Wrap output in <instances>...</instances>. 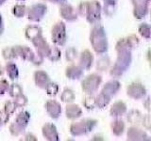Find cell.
Masks as SVG:
<instances>
[{
    "instance_id": "obj_3",
    "label": "cell",
    "mask_w": 151,
    "mask_h": 141,
    "mask_svg": "<svg viewBox=\"0 0 151 141\" xmlns=\"http://www.w3.org/2000/svg\"><path fill=\"white\" fill-rule=\"evenodd\" d=\"M101 11L102 7L100 3L96 0H92L80 3L77 11L78 15L85 17L89 24L96 25L101 20Z\"/></svg>"
},
{
    "instance_id": "obj_49",
    "label": "cell",
    "mask_w": 151,
    "mask_h": 141,
    "mask_svg": "<svg viewBox=\"0 0 151 141\" xmlns=\"http://www.w3.org/2000/svg\"><path fill=\"white\" fill-rule=\"evenodd\" d=\"M19 1H25V0H19Z\"/></svg>"
},
{
    "instance_id": "obj_29",
    "label": "cell",
    "mask_w": 151,
    "mask_h": 141,
    "mask_svg": "<svg viewBox=\"0 0 151 141\" xmlns=\"http://www.w3.org/2000/svg\"><path fill=\"white\" fill-rule=\"evenodd\" d=\"M75 93L71 88H65L63 92L61 93V96H60V100L61 102L66 103H73L75 100Z\"/></svg>"
},
{
    "instance_id": "obj_24",
    "label": "cell",
    "mask_w": 151,
    "mask_h": 141,
    "mask_svg": "<svg viewBox=\"0 0 151 141\" xmlns=\"http://www.w3.org/2000/svg\"><path fill=\"white\" fill-rule=\"evenodd\" d=\"M5 70H6V72L9 75V77L11 80H15L19 77V70H18V68L17 66L12 63V62H8L6 64V67H5Z\"/></svg>"
},
{
    "instance_id": "obj_7",
    "label": "cell",
    "mask_w": 151,
    "mask_h": 141,
    "mask_svg": "<svg viewBox=\"0 0 151 141\" xmlns=\"http://www.w3.org/2000/svg\"><path fill=\"white\" fill-rule=\"evenodd\" d=\"M14 50L16 58H21L26 61H30L34 65H41L44 61V58H41L40 56L33 53V51L27 46H22V45H16L12 46Z\"/></svg>"
},
{
    "instance_id": "obj_13",
    "label": "cell",
    "mask_w": 151,
    "mask_h": 141,
    "mask_svg": "<svg viewBox=\"0 0 151 141\" xmlns=\"http://www.w3.org/2000/svg\"><path fill=\"white\" fill-rule=\"evenodd\" d=\"M60 14L64 20L68 22H74L78 19V14L77 9H76L72 5L63 3L60 7Z\"/></svg>"
},
{
    "instance_id": "obj_38",
    "label": "cell",
    "mask_w": 151,
    "mask_h": 141,
    "mask_svg": "<svg viewBox=\"0 0 151 141\" xmlns=\"http://www.w3.org/2000/svg\"><path fill=\"white\" fill-rule=\"evenodd\" d=\"M65 56H66V59H67L69 62H73L78 56V51L76 50L74 47H70V48L66 50Z\"/></svg>"
},
{
    "instance_id": "obj_8",
    "label": "cell",
    "mask_w": 151,
    "mask_h": 141,
    "mask_svg": "<svg viewBox=\"0 0 151 141\" xmlns=\"http://www.w3.org/2000/svg\"><path fill=\"white\" fill-rule=\"evenodd\" d=\"M101 82H102V77L100 75L96 73H92L82 80L81 88L86 94L92 95V94L97 91L99 86L101 85Z\"/></svg>"
},
{
    "instance_id": "obj_12",
    "label": "cell",
    "mask_w": 151,
    "mask_h": 141,
    "mask_svg": "<svg viewBox=\"0 0 151 141\" xmlns=\"http://www.w3.org/2000/svg\"><path fill=\"white\" fill-rule=\"evenodd\" d=\"M133 5V15L136 19H143L148 13L150 0H131Z\"/></svg>"
},
{
    "instance_id": "obj_32",
    "label": "cell",
    "mask_w": 151,
    "mask_h": 141,
    "mask_svg": "<svg viewBox=\"0 0 151 141\" xmlns=\"http://www.w3.org/2000/svg\"><path fill=\"white\" fill-rule=\"evenodd\" d=\"M138 32L139 34L145 38V39L148 40L150 39V26L148 24H141L138 27Z\"/></svg>"
},
{
    "instance_id": "obj_30",
    "label": "cell",
    "mask_w": 151,
    "mask_h": 141,
    "mask_svg": "<svg viewBox=\"0 0 151 141\" xmlns=\"http://www.w3.org/2000/svg\"><path fill=\"white\" fill-rule=\"evenodd\" d=\"M27 8L25 5H15L12 8V14L17 18H22L27 14Z\"/></svg>"
},
{
    "instance_id": "obj_19",
    "label": "cell",
    "mask_w": 151,
    "mask_h": 141,
    "mask_svg": "<svg viewBox=\"0 0 151 141\" xmlns=\"http://www.w3.org/2000/svg\"><path fill=\"white\" fill-rule=\"evenodd\" d=\"M93 56L89 50H84L82 51V53L80 54L79 56V63L78 65L81 67L83 70H90L93 65Z\"/></svg>"
},
{
    "instance_id": "obj_9",
    "label": "cell",
    "mask_w": 151,
    "mask_h": 141,
    "mask_svg": "<svg viewBox=\"0 0 151 141\" xmlns=\"http://www.w3.org/2000/svg\"><path fill=\"white\" fill-rule=\"evenodd\" d=\"M52 41L58 46H64L67 40L66 35V26L63 22H58L52 27L51 31Z\"/></svg>"
},
{
    "instance_id": "obj_5",
    "label": "cell",
    "mask_w": 151,
    "mask_h": 141,
    "mask_svg": "<svg viewBox=\"0 0 151 141\" xmlns=\"http://www.w3.org/2000/svg\"><path fill=\"white\" fill-rule=\"evenodd\" d=\"M97 120L93 119H85L78 122H74L70 126V134L73 136H80L89 134L97 125Z\"/></svg>"
},
{
    "instance_id": "obj_47",
    "label": "cell",
    "mask_w": 151,
    "mask_h": 141,
    "mask_svg": "<svg viewBox=\"0 0 151 141\" xmlns=\"http://www.w3.org/2000/svg\"><path fill=\"white\" fill-rule=\"evenodd\" d=\"M3 125H5V124H4V122L2 121V120H1V118H0V128H1V127H2Z\"/></svg>"
},
{
    "instance_id": "obj_25",
    "label": "cell",
    "mask_w": 151,
    "mask_h": 141,
    "mask_svg": "<svg viewBox=\"0 0 151 141\" xmlns=\"http://www.w3.org/2000/svg\"><path fill=\"white\" fill-rule=\"evenodd\" d=\"M142 120H143V115L139 110H131L127 115V120L131 124L138 125L142 122Z\"/></svg>"
},
{
    "instance_id": "obj_26",
    "label": "cell",
    "mask_w": 151,
    "mask_h": 141,
    "mask_svg": "<svg viewBox=\"0 0 151 141\" xmlns=\"http://www.w3.org/2000/svg\"><path fill=\"white\" fill-rule=\"evenodd\" d=\"M111 99L108 95H106L105 93L100 92L98 95L96 97V106H97L98 108H104L106 107L109 103L111 102Z\"/></svg>"
},
{
    "instance_id": "obj_23",
    "label": "cell",
    "mask_w": 151,
    "mask_h": 141,
    "mask_svg": "<svg viewBox=\"0 0 151 141\" xmlns=\"http://www.w3.org/2000/svg\"><path fill=\"white\" fill-rule=\"evenodd\" d=\"M111 128L113 135L116 136H120L125 131V122L121 120H115L111 122Z\"/></svg>"
},
{
    "instance_id": "obj_6",
    "label": "cell",
    "mask_w": 151,
    "mask_h": 141,
    "mask_svg": "<svg viewBox=\"0 0 151 141\" xmlns=\"http://www.w3.org/2000/svg\"><path fill=\"white\" fill-rule=\"evenodd\" d=\"M30 120V114L27 111H21L16 119L9 125V132L13 136H19L25 132L28 121Z\"/></svg>"
},
{
    "instance_id": "obj_44",
    "label": "cell",
    "mask_w": 151,
    "mask_h": 141,
    "mask_svg": "<svg viewBox=\"0 0 151 141\" xmlns=\"http://www.w3.org/2000/svg\"><path fill=\"white\" fill-rule=\"evenodd\" d=\"M44 1H48V2L55 3V4H63L66 2V0H44Z\"/></svg>"
},
{
    "instance_id": "obj_36",
    "label": "cell",
    "mask_w": 151,
    "mask_h": 141,
    "mask_svg": "<svg viewBox=\"0 0 151 141\" xmlns=\"http://www.w3.org/2000/svg\"><path fill=\"white\" fill-rule=\"evenodd\" d=\"M16 108H17V106H16L15 103H14L13 101H8V102L5 103L3 110H4L5 112H6L8 115L12 116V115L13 114V113L15 112Z\"/></svg>"
},
{
    "instance_id": "obj_41",
    "label": "cell",
    "mask_w": 151,
    "mask_h": 141,
    "mask_svg": "<svg viewBox=\"0 0 151 141\" xmlns=\"http://www.w3.org/2000/svg\"><path fill=\"white\" fill-rule=\"evenodd\" d=\"M142 124L146 130H150L151 128V120H150V116L149 114H146L145 116H143V120H142Z\"/></svg>"
},
{
    "instance_id": "obj_46",
    "label": "cell",
    "mask_w": 151,
    "mask_h": 141,
    "mask_svg": "<svg viewBox=\"0 0 151 141\" xmlns=\"http://www.w3.org/2000/svg\"><path fill=\"white\" fill-rule=\"evenodd\" d=\"M4 68H3V66L1 65V64H0V76H2V75H3V73H4Z\"/></svg>"
},
{
    "instance_id": "obj_16",
    "label": "cell",
    "mask_w": 151,
    "mask_h": 141,
    "mask_svg": "<svg viewBox=\"0 0 151 141\" xmlns=\"http://www.w3.org/2000/svg\"><path fill=\"white\" fill-rule=\"evenodd\" d=\"M34 82L38 88L45 89L47 86L51 83V80L48 74L44 70H36L34 73Z\"/></svg>"
},
{
    "instance_id": "obj_45",
    "label": "cell",
    "mask_w": 151,
    "mask_h": 141,
    "mask_svg": "<svg viewBox=\"0 0 151 141\" xmlns=\"http://www.w3.org/2000/svg\"><path fill=\"white\" fill-rule=\"evenodd\" d=\"M149 102H150V99L149 98H147V99H146V101H145V103H144V105L145 106V108H146V109H147V110H149L150 109V106H149Z\"/></svg>"
},
{
    "instance_id": "obj_10",
    "label": "cell",
    "mask_w": 151,
    "mask_h": 141,
    "mask_svg": "<svg viewBox=\"0 0 151 141\" xmlns=\"http://www.w3.org/2000/svg\"><path fill=\"white\" fill-rule=\"evenodd\" d=\"M46 11H47V7L45 4H42V3L34 4L27 9V19L30 22L38 23L44 18Z\"/></svg>"
},
{
    "instance_id": "obj_11",
    "label": "cell",
    "mask_w": 151,
    "mask_h": 141,
    "mask_svg": "<svg viewBox=\"0 0 151 141\" xmlns=\"http://www.w3.org/2000/svg\"><path fill=\"white\" fill-rule=\"evenodd\" d=\"M127 96L134 100H140L146 94V88L141 82H133L127 88Z\"/></svg>"
},
{
    "instance_id": "obj_34",
    "label": "cell",
    "mask_w": 151,
    "mask_h": 141,
    "mask_svg": "<svg viewBox=\"0 0 151 141\" xmlns=\"http://www.w3.org/2000/svg\"><path fill=\"white\" fill-rule=\"evenodd\" d=\"M60 56H61V53H60V50L58 48L57 46H51V50H50V53L47 56V58H48L50 61H58L60 58Z\"/></svg>"
},
{
    "instance_id": "obj_31",
    "label": "cell",
    "mask_w": 151,
    "mask_h": 141,
    "mask_svg": "<svg viewBox=\"0 0 151 141\" xmlns=\"http://www.w3.org/2000/svg\"><path fill=\"white\" fill-rule=\"evenodd\" d=\"M83 105L88 110L94 109V107H96V97H93V94L92 95L87 94V96L83 100Z\"/></svg>"
},
{
    "instance_id": "obj_28",
    "label": "cell",
    "mask_w": 151,
    "mask_h": 141,
    "mask_svg": "<svg viewBox=\"0 0 151 141\" xmlns=\"http://www.w3.org/2000/svg\"><path fill=\"white\" fill-rule=\"evenodd\" d=\"M104 1V12L108 16H111L114 12L117 0H103Z\"/></svg>"
},
{
    "instance_id": "obj_20",
    "label": "cell",
    "mask_w": 151,
    "mask_h": 141,
    "mask_svg": "<svg viewBox=\"0 0 151 141\" xmlns=\"http://www.w3.org/2000/svg\"><path fill=\"white\" fill-rule=\"evenodd\" d=\"M84 70L79 65H70L65 70V75L68 79L78 80L82 77Z\"/></svg>"
},
{
    "instance_id": "obj_35",
    "label": "cell",
    "mask_w": 151,
    "mask_h": 141,
    "mask_svg": "<svg viewBox=\"0 0 151 141\" xmlns=\"http://www.w3.org/2000/svg\"><path fill=\"white\" fill-rule=\"evenodd\" d=\"M2 56L4 59L6 60H12L16 58H15V54H14V50H13V47H6L2 50Z\"/></svg>"
},
{
    "instance_id": "obj_18",
    "label": "cell",
    "mask_w": 151,
    "mask_h": 141,
    "mask_svg": "<svg viewBox=\"0 0 151 141\" xmlns=\"http://www.w3.org/2000/svg\"><path fill=\"white\" fill-rule=\"evenodd\" d=\"M121 88V84L117 80H111L104 85L101 92L105 93L110 98H112Z\"/></svg>"
},
{
    "instance_id": "obj_22",
    "label": "cell",
    "mask_w": 151,
    "mask_h": 141,
    "mask_svg": "<svg viewBox=\"0 0 151 141\" xmlns=\"http://www.w3.org/2000/svg\"><path fill=\"white\" fill-rule=\"evenodd\" d=\"M127 112V105L124 102L122 101H117L111 105L110 109V114L111 117L118 118L122 117L123 115H125Z\"/></svg>"
},
{
    "instance_id": "obj_15",
    "label": "cell",
    "mask_w": 151,
    "mask_h": 141,
    "mask_svg": "<svg viewBox=\"0 0 151 141\" xmlns=\"http://www.w3.org/2000/svg\"><path fill=\"white\" fill-rule=\"evenodd\" d=\"M42 133L44 137L49 141H58L59 134L56 126L53 123H45L42 128Z\"/></svg>"
},
{
    "instance_id": "obj_33",
    "label": "cell",
    "mask_w": 151,
    "mask_h": 141,
    "mask_svg": "<svg viewBox=\"0 0 151 141\" xmlns=\"http://www.w3.org/2000/svg\"><path fill=\"white\" fill-rule=\"evenodd\" d=\"M9 95H11L12 98H14L18 95H20V94L23 93V88H21V86L19 84H15L13 83L12 85H9Z\"/></svg>"
},
{
    "instance_id": "obj_42",
    "label": "cell",
    "mask_w": 151,
    "mask_h": 141,
    "mask_svg": "<svg viewBox=\"0 0 151 141\" xmlns=\"http://www.w3.org/2000/svg\"><path fill=\"white\" fill-rule=\"evenodd\" d=\"M4 32V23H3V19H2V15L0 13V35H2Z\"/></svg>"
},
{
    "instance_id": "obj_17",
    "label": "cell",
    "mask_w": 151,
    "mask_h": 141,
    "mask_svg": "<svg viewBox=\"0 0 151 141\" xmlns=\"http://www.w3.org/2000/svg\"><path fill=\"white\" fill-rule=\"evenodd\" d=\"M148 135L144 130H142L136 126H132L127 130V140H136L143 141L148 140Z\"/></svg>"
},
{
    "instance_id": "obj_14",
    "label": "cell",
    "mask_w": 151,
    "mask_h": 141,
    "mask_svg": "<svg viewBox=\"0 0 151 141\" xmlns=\"http://www.w3.org/2000/svg\"><path fill=\"white\" fill-rule=\"evenodd\" d=\"M45 109L47 114L50 118L54 120L59 119L61 114V105L59 102L56 100H48L45 103Z\"/></svg>"
},
{
    "instance_id": "obj_43",
    "label": "cell",
    "mask_w": 151,
    "mask_h": 141,
    "mask_svg": "<svg viewBox=\"0 0 151 141\" xmlns=\"http://www.w3.org/2000/svg\"><path fill=\"white\" fill-rule=\"evenodd\" d=\"M24 140H37V138H36L33 135H31V134H27V135L25 136V138H24Z\"/></svg>"
},
{
    "instance_id": "obj_39",
    "label": "cell",
    "mask_w": 151,
    "mask_h": 141,
    "mask_svg": "<svg viewBox=\"0 0 151 141\" xmlns=\"http://www.w3.org/2000/svg\"><path fill=\"white\" fill-rule=\"evenodd\" d=\"M45 90L49 96H55V95H57V93L59 92V87L56 83L51 82L45 88Z\"/></svg>"
},
{
    "instance_id": "obj_40",
    "label": "cell",
    "mask_w": 151,
    "mask_h": 141,
    "mask_svg": "<svg viewBox=\"0 0 151 141\" xmlns=\"http://www.w3.org/2000/svg\"><path fill=\"white\" fill-rule=\"evenodd\" d=\"M9 84L7 80L5 79L0 80V95H4L9 90Z\"/></svg>"
},
{
    "instance_id": "obj_2",
    "label": "cell",
    "mask_w": 151,
    "mask_h": 141,
    "mask_svg": "<svg viewBox=\"0 0 151 141\" xmlns=\"http://www.w3.org/2000/svg\"><path fill=\"white\" fill-rule=\"evenodd\" d=\"M25 35L27 39L31 41L32 44L34 45L37 55L41 58H47L50 53L51 46L48 44L45 38L42 37V28L38 26H28L25 30Z\"/></svg>"
},
{
    "instance_id": "obj_1",
    "label": "cell",
    "mask_w": 151,
    "mask_h": 141,
    "mask_svg": "<svg viewBox=\"0 0 151 141\" xmlns=\"http://www.w3.org/2000/svg\"><path fill=\"white\" fill-rule=\"evenodd\" d=\"M139 42L140 41L136 35H129L117 41L115 45L117 59L110 70V74L112 77H121L129 68L132 61L131 51L139 45Z\"/></svg>"
},
{
    "instance_id": "obj_27",
    "label": "cell",
    "mask_w": 151,
    "mask_h": 141,
    "mask_svg": "<svg viewBox=\"0 0 151 141\" xmlns=\"http://www.w3.org/2000/svg\"><path fill=\"white\" fill-rule=\"evenodd\" d=\"M111 65V60L109 56H102L96 62V69L99 72H105L106 70L109 69Z\"/></svg>"
},
{
    "instance_id": "obj_21",
    "label": "cell",
    "mask_w": 151,
    "mask_h": 141,
    "mask_svg": "<svg viewBox=\"0 0 151 141\" xmlns=\"http://www.w3.org/2000/svg\"><path fill=\"white\" fill-rule=\"evenodd\" d=\"M82 110L78 105H74V103H70L67 105L65 108V115L69 120H77L81 116Z\"/></svg>"
},
{
    "instance_id": "obj_4",
    "label": "cell",
    "mask_w": 151,
    "mask_h": 141,
    "mask_svg": "<svg viewBox=\"0 0 151 141\" xmlns=\"http://www.w3.org/2000/svg\"><path fill=\"white\" fill-rule=\"evenodd\" d=\"M90 42L93 51L98 55H103L108 51V39L106 31L101 25L96 24L90 33Z\"/></svg>"
},
{
    "instance_id": "obj_37",
    "label": "cell",
    "mask_w": 151,
    "mask_h": 141,
    "mask_svg": "<svg viewBox=\"0 0 151 141\" xmlns=\"http://www.w3.org/2000/svg\"><path fill=\"white\" fill-rule=\"evenodd\" d=\"M14 100V103L16 105L17 107H24V106H26L27 105V98L24 95V94H20V95H18L16 97H14L13 98Z\"/></svg>"
},
{
    "instance_id": "obj_48",
    "label": "cell",
    "mask_w": 151,
    "mask_h": 141,
    "mask_svg": "<svg viewBox=\"0 0 151 141\" xmlns=\"http://www.w3.org/2000/svg\"><path fill=\"white\" fill-rule=\"evenodd\" d=\"M5 2H6V0H0V6H1V5H3Z\"/></svg>"
}]
</instances>
